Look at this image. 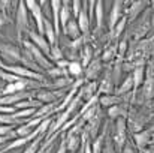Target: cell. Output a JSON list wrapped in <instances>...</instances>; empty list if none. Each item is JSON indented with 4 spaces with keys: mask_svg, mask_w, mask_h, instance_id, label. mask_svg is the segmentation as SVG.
Wrapping results in <instances>:
<instances>
[{
    "mask_svg": "<svg viewBox=\"0 0 154 153\" xmlns=\"http://www.w3.org/2000/svg\"><path fill=\"white\" fill-rule=\"evenodd\" d=\"M67 72H69L70 77H78V78H81V75H82V72H84V68H82L81 62L72 60V62L69 63V66H67Z\"/></svg>",
    "mask_w": 154,
    "mask_h": 153,
    "instance_id": "28",
    "label": "cell"
},
{
    "mask_svg": "<svg viewBox=\"0 0 154 153\" xmlns=\"http://www.w3.org/2000/svg\"><path fill=\"white\" fill-rule=\"evenodd\" d=\"M72 18V2H61V8H60V24H61V32L64 30V27L67 26V23Z\"/></svg>",
    "mask_w": 154,
    "mask_h": 153,
    "instance_id": "20",
    "label": "cell"
},
{
    "mask_svg": "<svg viewBox=\"0 0 154 153\" xmlns=\"http://www.w3.org/2000/svg\"><path fill=\"white\" fill-rule=\"evenodd\" d=\"M105 2L97 0L96 2V8H94V18H96V32H100L103 27V15H105Z\"/></svg>",
    "mask_w": 154,
    "mask_h": 153,
    "instance_id": "24",
    "label": "cell"
},
{
    "mask_svg": "<svg viewBox=\"0 0 154 153\" xmlns=\"http://www.w3.org/2000/svg\"><path fill=\"white\" fill-rule=\"evenodd\" d=\"M142 95L147 99H151L154 96V78H145L142 84Z\"/></svg>",
    "mask_w": 154,
    "mask_h": 153,
    "instance_id": "29",
    "label": "cell"
},
{
    "mask_svg": "<svg viewBox=\"0 0 154 153\" xmlns=\"http://www.w3.org/2000/svg\"><path fill=\"white\" fill-rule=\"evenodd\" d=\"M100 59H102L103 63H111L114 59H117V45H111V47L105 48Z\"/></svg>",
    "mask_w": 154,
    "mask_h": 153,
    "instance_id": "31",
    "label": "cell"
},
{
    "mask_svg": "<svg viewBox=\"0 0 154 153\" xmlns=\"http://www.w3.org/2000/svg\"><path fill=\"white\" fill-rule=\"evenodd\" d=\"M121 153H136V152H135L133 146H132V144H130V143L127 141V143H126V146H124V149H123V152H121Z\"/></svg>",
    "mask_w": 154,
    "mask_h": 153,
    "instance_id": "47",
    "label": "cell"
},
{
    "mask_svg": "<svg viewBox=\"0 0 154 153\" xmlns=\"http://www.w3.org/2000/svg\"><path fill=\"white\" fill-rule=\"evenodd\" d=\"M126 132H127V122L126 119L123 117H118L115 120V132L112 135V141H114V147H115V152L121 153L127 140H126Z\"/></svg>",
    "mask_w": 154,
    "mask_h": 153,
    "instance_id": "2",
    "label": "cell"
},
{
    "mask_svg": "<svg viewBox=\"0 0 154 153\" xmlns=\"http://www.w3.org/2000/svg\"><path fill=\"white\" fill-rule=\"evenodd\" d=\"M126 26H127V17H126V15H123V17H121V20L118 21V24L115 26V29L111 32V38L118 39V38L123 35V32H124Z\"/></svg>",
    "mask_w": 154,
    "mask_h": 153,
    "instance_id": "30",
    "label": "cell"
},
{
    "mask_svg": "<svg viewBox=\"0 0 154 153\" xmlns=\"http://www.w3.org/2000/svg\"><path fill=\"white\" fill-rule=\"evenodd\" d=\"M17 110L15 107H8V105H0V114H15Z\"/></svg>",
    "mask_w": 154,
    "mask_h": 153,
    "instance_id": "43",
    "label": "cell"
},
{
    "mask_svg": "<svg viewBox=\"0 0 154 153\" xmlns=\"http://www.w3.org/2000/svg\"><path fill=\"white\" fill-rule=\"evenodd\" d=\"M100 122H102V111L99 110L96 113V116L84 126V131L88 134V138L90 140H94L97 135H99V126H100Z\"/></svg>",
    "mask_w": 154,
    "mask_h": 153,
    "instance_id": "18",
    "label": "cell"
},
{
    "mask_svg": "<svg viewBox=\"0 0 154 153\" xmlns=\"http://www.w3.org/2000/svg\"><path fill=\"white\" fill-rule=\"evenodd\" d=\"M127 48H129V47H127V41H126V39H123V41H121V42H118V45H117V56L124 57Z\"/></svg>",
    "mask_w": 154,
    "mask_h": 153,
    "instance_id": "41",
    "label": "cell"
},
{
    "mask_svg": "<svg viewBox=\"0 0 154 153\" xmlns=\"http://www.w3.org/2000/svg\"><path fill=\"white\" fill-rule=\"evenodd\" d=\"M123 104V98L117 96V95H100L99 96V105L103 108H111L114 105H120Z\"/></svg>",
    "mask_w": 154,
    "mask_h": 153,
    "instance_id": "23",
    "label": "cell"
},
{
    "mask_svg": "<svg viewBox=\"0 0 154 153\" xmlns=\"http://www.w3.org/2000/svg\"><path fill=\"white\" fill-rule=\"evenodd\" d=\"M154 134V126L153 128H148V129H144V131H138L133 134V143L135 146L142 152L145 150L150 144H151V137Z\"/></svg>",
    "mask_w": 154,
    "mask_h": 153,
    "instance_id": "11",
    "label": "cell"
},
{
    "mask_svg": "<svg viewBox=\"0 0 154 153\" xmlns=\"http://www.w3.org/2000/svg\"><path fill=\"white\" fill-rule=\"evenodd\" d=\"M105 144H103V152L102 153H117L115 152V147H114V141H112V137L109 135V131H106V137H105Z\"/></svg>",
    "mask_w": 154,
    "mask_h": 153,
    "instance_id": "37",
    "label": "cell"
},
{
    "mask_svg": "<svg viewBox=\"0 0 154 153\" xmlns=\"http://www.w3.org/2000/svg\"><path fill=\"white\" fill-rule=\"evenodd\" d=\"M148 14H150V11L147 9L145 11V14H144V17L139 20V23L133 27V38H135V41H139L141 38H144L153 27H151V18H148Z\"/></svg>",
    "mask_w": 154,
    "mask_h": 153,
    "instance_id": "12",
    "label": "cell"
},
{
    "mask_svg": "<svg viewBox=\"0 0 154 153\" xmlns=\"http://www.w3.org/2000/svg\"><path fill=\"white\" fill-rule=\"evenodd\" d=\"M84 45H87V44H85L84 38L81 36V38L75 39V41H70V44H69L67 47H69V51H70V53H75V51H78V50L81 51V50H82V47H84Z\"/></svg>",
    "mask_w": 154,
    "mask_h": 153,
    "instance_id": "38",
    "label": "cell"
},
{
    "mask_svg": "<svg viewBox=\"0 0 154 153\" xmlns=\"http://www.w3.org/2000/svg\"><path fill=\"white\" fill-rule=\"evenodd\" d=\"M0 80L6 81L8 84H12V83H17V81H20L21 78H20V77H17V75H14V74H11V72H8V71H3V69H0Z\"/></svg>",
    "mask_w": 154,
    "mask_h": 153,
    "instance_id": "35",
    "label": "cell"
},
{
    "mask_svg": "<svg viewBox=\"0 0 154 153\" xmlns=\"http://www.w3.org/2000/svg\"><path fill=\"white\" fill-rule=\"evenodd\" d=\"M26 6L29 9V12L32 14L35 23H36V32L42 36H45V29H44V23H45V17H44V9L41 8L39 2L35 0H27Z\"/></svg>",
    "mask_w": 154,
    "mask_h": 153,
    "instance_id": "5",
    "label": "cell"
},
{
    "mask_svg": "<svg viewBox=\"0 0 154 153\" xmlns=\"http://www.w3.org/2000/svg\"><path fill=\"white\" fill-rule=\"evenodd\" d=\"M54 144H55V143H54ZM54 144H52L51 147H50V149H48V150H47L45 153H51V152H52V149H54Z\"/></svg>",
    "mask_w": 154,
    "mask_h": 153,
    "instance_id": "51",
    "label": "cell"
},
{
    "mask_svg": "<svg viewBox=\"0 0 154 153\" xmlns=\"http://www.w3.org/2000/svg\"><path fill=\"white\" fill-rule=\"evenodd\" d=\"M29 41L30 42H33L39 50L42 51L47 57H50V51H51V45L48 44V41H47V38L45 36H42V35H39L36 30H30L29 32Z\"/></svg>",
    "mask_w": 154,
    "mask_h": 153,
    "instance_id": "14",
    "label": "cell"
},
{
    "mask_svg": "<svg viewBox=\"0 0 154 153\" xmlns=\"http://www.w3.org/2000/svg\"><path fill=\"white\" fill-rule=\"evenodd\" d=\"M39 135H42V134H41V132H39V129L36 128V129H35V132H33L32 135H29V137H18V138H15V140L9 141L8 144H5V146L0 149V153H8V152H11V150L20 149V147H23V146H27V144H30L33 140H36Z\"/></svg>",
    "mask_w": 154,
    "mask_h": 153,
    "instance_id": "7",
    "label": "cell"
},
{
    "mask_svg": "<svg viewBox=\"0 0 154 153\" xmlns=\"http://www.w3.org/2000/svg\"><path fill=\"white\" fill-rule=\"evenodd\" d=\"M102 59L99 57V56H94V59L91 60V63L84 69V72H85V80L87 81H96L97 80V77H99V74L102 72Z\"/></svg>",
    "mask_w": 154,
    "mask_h": 153,
    "instance_id": "13",
    "label": "cell"
},
{
    "mask_svg": "<svg viewBox=\"0 0 154 153\" xmlns=\"http://www.w3.org/2000/svg\"><path fill=\"white\" fill-rule=\"evenodd\" d=\"M145 78H154V60L150 59V62L145 66Z\"/></svg>",
    "mask_w": 154,
    "mask_h": 153,
    "instance_id": "42",
    "label": "cell"
},
{
    "mask_svg": "<svg viewBox=\"0 0 154 153\" xmlns=\"http://www.w3.org/2000/svg\"><path fill=\"white\" fill-rule=\"evenodd\" d=\"M145 6H148V2H132L130 3V8H126L124 12H126V17H127V21L133 23L138 20L139 14H142V11L145 9Z\"/></svg>",
    "mask_w": 154,
    "mask_h": 153,
    "instance_id": "16",
    "label": "cell"
},
{
    "mask_svg": "<svg viewBox=\"0 0 154 153\" xmlns=\"http://www.w3.org/2000/svg\"><path fill=\"white\" fill-rule=\"evenodd\" d=\"M94 53H93V47L90 45V44H87V45H84L82 47V50L79 51V57H81V65H82V68L85 69L90 63H91V60L94 59V56H93Z\"/></svg>",
    "mask_w": 154,
    "mask_h": 153,
    "instance_id": "26",
    "label": "cell"
},
{
    "mask_svg": "<svg viewBox=\"0 0 154 153\" xmlns=\"http://www.w3.org/2000/svg\"><path fill=\"white\" fill-rule=\"evenodd\" d=\"M142 153H154V147L153 149H148V147H147L145 150H142Z\"/></svg>",
    "mask_w": 154,
    "mask_h": 153,
    "instance_id": "49",
    "label": "cell"
},
{
    "mask_svg": "<svg viewBox=\"0 0 154 153\" xmlns=\"http://www.w3.org/2000/svg\"><path fill=\"white\" fill-rule=\"evenodd\" d=\"M15 29H17V39L20 44L24 41V35L30 32V21H29V9L26 2H18V8L15 12Z\"/></svg>",
    "mask_w": 154,
    "mask_h": 153,
    "instance_id": "1",
    "label": "cell"
},
{
    "mask_svg": "<svg viewBox=\"0 0 154 153\" xmlns=\"http://www.w3.org/2000/svg\"><path fill=\"white\" fill-rule=\"evenodd\" d=\"M3 96V89H0V98Z\"/></svg>",
    "mask_w": 154,
    "mask_h": 153,
    "instance_id": "52",
    "label": "cell"
},
{
    "mask_svg": "<svg viewBox=\"0 0 154 153\" xmlns=\"http://www.w3.org/2000/svg\"><path fill=\"white\" fill-rule=\"evenodd\" d=\"M23 47L32 54V59L35 60V63H36L41 69H47V71H50L51 68H54V66H52V63L47 59V56L39 50L33 42H30L29 39H24V41H23Z\"/></svg>",
    "mask_w": 154,
    "mask_h": 153,
    "instance_id": "3",
    "label": "cell"
},
{
    "mask_svg": "<svg viewBox=\"0 0 154 153\" xmlns=\"http://www.w3.org/2000/svg\"><path fill=\"white\" fill-rule=\"evenodd\" d=\"M81 135H82V134H72V132H66V134H64L67 153H76L78 152V149L81 147V140H82Z\"/></svg>",
    "mask_w": 154,
    "mask_h": 153,
    "instance_id": "19",
    "label": "cell"
},
{
    "mask_svg": "<svg viewBox=\"0 0 154 153\" xmlns=\"http://www.w3.org/2000/svg\"><path fill=\"white\" fill-rule=\"evenodd\" d=\"M44 29H45V38H47L48 44H50L51 47H52V45H57V41H58V38H57V35H55V30H54V26H52L51 20L45 18Z\"/></svg>",
    "mask_w": 154,
    "mask_h": 153,
    "instance_id": "27",
    "label": "cell"
},
{
    "mask_svg": "<svg viewBox=\"0 0 154 153\" xmlns=\"http://www.w3.org/2000/svg\"><path fill=\"white\" fill-rule=\"evenodd\" d=\"M63 59H64V56H63L61 48H60L58 45H52L51 51H50V60L57 63V62H60V60H63Z\"/></svg>",
    "mask_w": 154,
    "mask_h": 153,
    "instance_id": "34",
    "label": "cell"
},
{
    "mask_svg": "<svg viewBox=\"0 0 154 153\" xmlns=\"http://www.w3.org/2000/svg\"><path fill=\"white\" fill-rule=\"evenodd\" d=\"M8 21H9V17H8L5 12H0V27H2V26H5Z\"/></svg>",
    "mask_w": 154,
    "mask_h": 153,
    "instance_id": "48",
    "label": "cell"
},
{
    "mask_svg": "<svg viewBox=\"0 0 154 153\" xmlns=\"http://www.w3.org/2000/svg\"><path fill=\"white\" fill-rule=\"evenodd\" d=\"M97 89H99L97 81H85V84L78 90V95L81 96L82 101L88 102L90 99H93L97 95Z\"/></svg>",
    "mask_w": 154,
    "mask_h": 153,
    "instance_id": "17",
    "label": "cell"
},
{
    "mask_svg": "<svg viewBox=\"0 0 154 153\" xmlns=\"http://www.w3.org/2000/svg\"><path fill=\"white\" fill-rule=\"evenodd\" d=\"M14 126H6V125H0V137H6V135H9V134H12L14 132V129H12Z\"/></svg>",
    "mask_w": 154,
    "mask_h": 153,
    "instance_id": "44",
    "label": "cell"
},
{
    "mask_svg": "<svg viewBox=\"0 0 154 153\" xmlns=\"http://www.w3.org/2000/svg\"><path fill=\"white\" fill-rule=\"evenodd\" d=\"M132 90H133V78H132V74H129V75L123 80V83L115 89V95L120 96V98H123L124 95H129Z\"/></svg>",
    "mask_w": 154,
    "mask_h": 153,
    "instance_id": "21",
    "label": "cell"
},
{
    "mask_svg": "<svg viewBox=\"0 0 154 153\" xmlns=\"http://www.w3.org/2000/svg\"><path fill=\"white\" fill-rule=\"evenodd\" d=\"M123 12H124V2H121V0L112 2L111 14H109V18H108V30H109V33L115 29V26H117L118 21L121 20Z\"/></svg>",
    "mask_w": 154,
    "mask_h": 153,
    "instance_id": "9",
    "label": "cell"
},
{
    "mask_svg": "<svg viewBox=\"0 0 154 153\" xmlns=\"http://www.w3.org/2000/svg\"><path fill=\"white\" fill-rule=\"evenodd\" d=\"M88 2H82V9H81V12H79V15H78V18H76V21H78V26H79V30H81V36L84 38V41H85V44H88L90 42V18H88Z\"/></svg>",
    "mask_w": 154,
    "mask_h": 153,
    "instance_id": "6",
    "label": "cell"
},
{
    "mask_svg": "<svg viewBox=\"0 0 154 153\" xmlns=\"http://www.w3.org/2000/svg\"><path fill=\"white\" fill-rule=\"evenodd\" d=\"M72 41H75V39H78V38H81V30H79V26H78V21L75 20V18H70V21L67 23V26L64 27V30H63Z\"/></svg>",
    "mask_w": 154,
    "mask_h": 153,
    "instance_id": "22",
    "label": "cell"
},
{
    "mask_svg": "<svg viewBox=\"0 0 154 153\" xmlns=\"http://www.w3.org/2000/svg\"><path fill=\"white\" fill-rule=\"evenodd\" d=\"M132 78H133V92H136L145 81V66H139L132 72Z\"/></svg>",
    "mask_w": 154,
    "mask_h": 153,
    "instance_id": "25",
    "label": "cell"
},
{
    "mask_svg": "<svg viewBox=\"0 0 154 153\" xmlns=\"http://www.w3.org/2000/svg\"><path fill=\"white\" fill-rule=\"evenodd\" d=\"M44 140H45V135H39L36 140H33L30 144H27V147L23 150V153H36L39 150L41 144L44 143Z\"/></svg>",
    "mask_w": 154,
    "mask_h": 153,
    "instance_id": "33",
    "label": "cell"
},
{
    "mask_svg": "<svg viewBox=\"0 0 154 153\" xmlns=\"http://www.w3.org/2000/svg\"><path fill=\"white\" fill-rule=\"evenodd\" d=\"M106 114H108V117H109L111 120H117L118 117H121V104H120V105H114V107L108 108Z\"/></svg>",
    "mask_w": 154,
    "mask_h": 153,
    "instance_id": "39",
    "label": "cell"
},
{
    "mask_svg": "<svg viewBox=\"0 0 154 153\" xmlns=\"http://www.w3.org/2000/svg\"><path fill=\"white\" fill-rule=\"evenodd\" d=\"M69 60H66V59H63V60H60V62H57L55 63V66L57 68H61V69H67V66H69Z\"/></svg>",
    "mask_w": 154,
    "mask_h": 153,
    "instance_id": "46",
    "label": "cell"
},
{
    "mask_svg": "<svg viewBox=\"0 0 154 153\" xmlns=\"http://www.w3.org/2000/svg\"><path fill=\"white\" fill-rule=\"evenodd\" d=\"M63 95L64 92H57V90H36L35 99H38L42 104H55Z\"/></svg>",
    "mask_w": 154,
    "mask_h": 153,
    "instance_id": "15",
    "label": "cell"
},
{
    "mask_svg": "<svg viewBox=\"0 0 154 153\" xmlns=\"http://www.w3.org/2000/svg\"><path fill=\"white\" fill-rule=\"evenodd\" d=\"M0 36H2V33H0Z\"/></svg>",
    "mask_w": 154,
    "mask_h": 153,
    "instance_id": "53",
    "label": "cell"
},
{
    "mask_svg": "<svg viewBox=\"0 0 154 153\" xmlns=\"http://www.w3.org/2000/svg\"><path fill=\"white\" fill-rule=\"evenodd\" d=\"M55 153H67V149H66V140H64V134L61 135L60 144H58V147H57Z\"/></svg>",
    "mask_w": 154,
    "mask_h": 153,
    "instance_id": "45",
    "label": "cell"
},
{
    "mask_svg": "<svg viewBox=\"0 0 154 153\" xmlns=\"http://www.w3.org/2000/svg\"><path fill=\"white\" fill-rule=\"evenodd\" d=\"M15 132H17L18 137H29V135H32V134L35 132V129H32L27 123H23V125H20V126L15 129Z\"/></svg>",
    "mask_w": 154,
    "mask_h": 153,
    "instance_id": "36",
    "label": "cell"
},
{
    "mask_svg": "<svg viewBox=\"0 0 154 153\" xmlns=\"http://www.w3.org/2000/svg\"><path fill=\"white\" fill-rule=\"evenodd\" d=\"M5 66H6V63H5V62L2 60V57H0V69H3Z\"/></svg>",
    "mask_w": 154,
    "mask_h": 153,
    "instance_id": "50",
    "label": "cell"
},
{
    "mask_svg": "<svg viewBox=\"0 0 154 153\" xmlns=\"http://www.w3.org/2000/svg\"><path fill=\"white\" fill-rule=\"evenodd\" d=\"M75 80H72L70 77H61V78H57L54 80L51 84V89H64V87H69L73 84Z\"/></svg>",
    "mask_w": 154,
    "mask_h": 153,
    "instance_id": "32",
    "label": "cell"
},
{
    "mask_svg": "<svg viewBox=\"0 0 154 153\" xmlns=\"http://www.w3.org/2000/svg\"><path fill=\"white\" fill-rule=\"evenodd\" d=\"M3 71H8L20 78H27V80H35V81H44L45 80V75L44 74H38L23 65H6L3 68Z\"/></svg>",
    "mask_w": 154,
    "mask_h": 153,
    "instance_id": "4",
    "label": "cell"
},
{
    "mask_svg": "<svg viewBox=\"0 0 154 153\" xmlns=\"http://www.w3.org/2000/svg\"><path fill=\"white\" fill-rule=\"evenodd\" d=\"M114 87H115V83H114V78H112V66H106V71L103 74V78L99 84V89H97V93L99 96L100 95H114Z\"/></svg>",
    "mask_w": 154,
    "mask_h": 153,
    "instance_id": "10",
    "label": "cell"
},
{
    "mask_svg": "<svg viewBox=\"0 0 154 153\" xmlns=\"http://www.w3.org/2000/svg\"><path fill=\"white\" fill-rule=\"evenodd\" d=\"M0 56L5 60L9 62H18V63H24V57L21 50L14 45V44H0Z\"/></svg>",
    "mask_w": 154,
    "mask_h": 153,
    "instance_id": "8",
    "label": "cell"
},
{
    "mask_svg": "<svg viewBox=\"0 0 154 153\" xmlns=\"http://www.w3.org/2000/svg\"><path fill=\"white\" fill-rule=\"evenodd\" d=\"M81 9H82V2H79V0H73L72 2V18H78V15H79V12H81Z\"/></svg>",
    "mask_w": 154,
    "mask_h": 153,
    "instance_id": "40",
    "label": "cell"
}]
</instances>
